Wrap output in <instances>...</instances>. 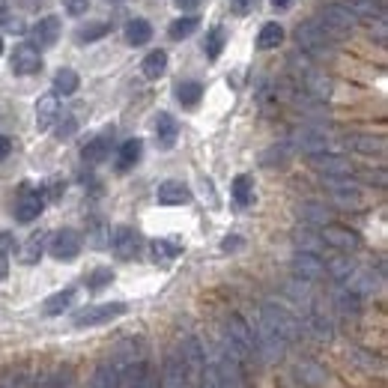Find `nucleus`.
<instances>
[{
	"label": "nucleus",
	"mask_w": 388,
	"mask_h": 388,
	"mask_svg": "<svg viewBox=\"0 0 388 388\" xmlns=\"http://www.w3.org/2000/svg\"><path fill=\"white\" fill-rule=\"evenodd\" d=\"M224 343L236 352L242 364H254V359L260 356V352H257V338H254L251 326L239 314H230V319H227V340Z\"/></svg>",
	"instance_id": "nucleus-1"
},
{
	"label": "nucleus",
	"mask_w": 388,
	"mask_h": 388,
	"mask_svg": "<svg viewBox=\"0 0 388 388\" xmlns=\"http://www.w3.org/2000/svg\"><path fill=\"white\" fill-rule=\"evenodd\" d=\"M260 323L269 326L275 335H281L287 343H293V340L302 338V323L296 319V314H290V310H287L284 305H278V302H263Z\"/></svg>",
	"instance_id": "nucleus-2"
},
{
	"label": "nucleus",
	"mask_w": 388,
	"mask_h": 388,
	"mask_svg": "<svg viewBox=\"0 0 388 388\" xmlns=\"http://www.w3.org/2000/svg\"><path fill=\"white\" fill-rule=\"evenodd\" d=\"M296 42H299V48H302L308 57H317V60L335 54V39L329 36L326 27L319 24V21H305V24H299Z\"/></svg>",
	"instance_id": "nucleus-3"
},
{
	"label": "nucleus",
	"mask_w": 388,
	"mask_h": 388,
	"mask_svg": "<svg viewBox=\"0 0 388 388\" xmlns=\"http://www.w3.org/2000/svg\"><path fill=\"white\" fill-rule=\"evenodd\" d=\"M129 310L126 302H102V305H87L81 308L78 314L72 317V323L78 329H90V326H102V323H110V319L123 317Z\"/></svg>",
	"instance_id": "nucleus-4"
},
{
	"label": "nucleus",
	"mask_w": 388,
	"mask_h": 388,
	"mask_svg": "<svg viewBox=\"0 0 388 388\" xmlns=\"http://www.w3.org/2000/svg\"><path fill=\"white\" fill-rule=\"evenodd\" d=\"M329 192L331 201H335L340 209H361L364 206V188L350 180V176H329Z\"/></svg>",
	"instance_id": "nucleus-5"
},
{
	"label": "nucleus",
	"mask_w": 388,
	"mask_h": 388,
	"mask_svg": "<svg viewBox=\"0 0 388 388\" xmlns=\"http://www.w3.org/2000/svg\"><path fill=\"white\" fill-rule=\"evenodd\" d=\"M319 24L326 27V33H329L331 39H343V36H350V33L356 30V15H352L347 6L331 3V6L323 9V15H319Z\"/></svg>",
	"instance_id": "nucleus-6"
},
{
	"label": "nucleus",
	"mask_w": 388,
	"mask_h": 388,
	"mask_svg": "<svg viewBox=\"0 0 388 388\" xmlns=\"http://www.w3.org/2000/svg\"><path fill=\"white\" fill-rule=\"evenodd\" d=\"M117 371H120V388H159L155 371L150 368L147 359H135Z\"/></svg>",
	"instance_id": "nucleus-7"
},
{
	"label": "nucleus",
	"mask_w": 388,
	"mask_h": 388,
	"mask_svg": "<svg viewBox=\"0 0 388 388\" xmlns=\"http://www.w3.org/2000/svg\"><path fill=\"white\" fill-rule=\"evenodd\" d=\"M180 350H182V359H185V368H188V382H192V388H201L203 368H206L203 343L197 340L194 335H188V338L180 340Z\"/></svg>",
	"instance_id": "nucleus-8"
},
{
	"label": "nucleus",
	"mask_w": 388,
	"mask_h": 388,
	"mask_svg": "<svg viewBox=\"0 0 388 388\" xmlns=\"http://www.w3.org/2000/svg\"><path fill=\"white\" fill-rule=\"evenodd\" d=\"M319 236H323L326 248H335L340 254H352L361 248V236L356 230L343 227V224H335V221H329V224H323V230H319Z\"/></svg>",
	"instance_id": "nucleus-9"
},
{
	"label": "nucleus",
	"mask_w": 388,
	"mask_h": 388,
	"mask_svg": "<svg viewBox=\"0 0 388 388\" xmlns=\"http://www.w3.org/2000/svg\"><path fill=\"white\" fill-rule=\"evenodd\" d=\"M161 388H192V382H188V368H185V359H182L180 343H176V347L168 352V359H164Z\"/></svg>",
	"instance_id": "nucleus-10"
},
{
	"label": "nucleus",
	"mask_w": 388,
	"mask_h": 388,
	"mask_svg": "<svg viewBox=\"0 0 388 388\" xmlns=\"http://www.w3.org/2000/svg\"><path fill=\"white\" fill-rule=\"evenodd\" d=\"M310 168H314L317 173H323L326 180L329 176H352L356 173V168H352V161L347 159V155H338V152H317L310 155Z\"/></svg>",
	"instance_id": "nucleus-11"
},
{
	"label": "nucleus",
	"mask_w": 388,
	"mask_h": 388,
	"mask_svg": "<svg viewBox=\"0 0 388 388\" xmlns=\"http://www.w3.org/2000/svg\"><path fill=\"white\" fill-rule=\"evenodd\" d=\"M293 269V278L299 281H319L326 275V260L319 257V254H308V251H296V257L290 263Z\"/></svg>",
	"instance_id": "nucleus-12"
},
{
	"label": "nucleus",
	"mask_w": 388,
	"mask_h": 388,
	"mask_svg": "<svg viewBox=\"0 0 388 388\" xmlns=\"http://www.w3.org/2000/svg\"><path fill=\"white\" fill-rule=\"evenodd\" d=\"M48 254L54 260H60V263L75 260L78 254H81V236H78L75 230H57L51 236V242H48Z\"/></svg>",
	"instance_id": "nucleus-13"
},
{
	"label": "nucleus",
	"mask_w": 388,
	"mask_h": 388,
	"mask_svg": "<svg viewBox=\"0 0 388 388\" xmlns=\"http://www.w3.org/2000/svg\"><path fill=\"white\" fill-rule=\"evenodd\" d=\"M290 147L299 150V152H305V155H317V152H326V150H329V138H326L323 129H317V126H302L299 131H293Z\"/></svg>",
	"instance_id": "nucleus-14"
},
{
	"label": "nucleus",
	"mask_w": 388,
	"mask_h": 388,
	"mask_svg": "<svg viewBox=\"0 0 388 388\" xmlns=\"http://www.w3.org/2000/svg\"><path fill=\"white\" fill-rule=\"evenodd\" d=\"M141 248V236L135 227L129 224H117L114 230H110V251L117 254L120 260H131Z\"/></svg>",
	"instance_id": "nucleus-15"
},
{
	"label": "nucleus",
	"mask_w": 388,
	"mask_h": 388,
	"mask_svg": "<svg viewBox=\"0 0 388 388\" xmlns=\"http://www.w3.org/2000/svg\"><path fill=\"white\" fill-rule=\"evenodd\" d=\"M57 39H60V18H39L36 24H33L30 30V45L33 48H51V45H57Z\"/></svg>",
	"instance_id": "nucleus-16"
},
{
	"label": "nucleus",
	"mask_w": 388,
	"mask_h": 388,
	"mask_svg": "<svg viewBox=\"0 0 388 388\" xmlns=\"http://www.w3.org/2000/svg\"><path fill=\"white\" fill-rule=\"evenodd\" d=\"M110 147H114V129H105L102 135H96L93 141L84 143V150H81L84 164H102L110 155Z\"/></svg>",
	"instance_id": "nucleus-17"
},
{
	"label": "nucleus",
	"mask_w": 388,
	"mask_h": 388,
	"mask_svg": "<svg viewBox=\"0 0 388 388\" xmlns=\"http://www.w3.org/2000/svg\"><path fill=\"white\" fill-rule=\"evenodd\" d=\"M293 373H296L299 385H305V388H319V385H326V380H329V371H326L319 361H314V359L296 361Z\"/></svg>",
	"instance_id": "nucleus-18"
},
{
	"label": "nucleus",
	"mask_w": 388,
	"mask_h": 388,
	"mask_svg": "<svg viewBox=\"0 0 388 388\" xmlns=\"http://www.w3.org/2000/svg\"><path fill=\"white\" fill-rule=\"evenodd\" d=\"M39 69H42L39 48H33L30 42H24V45H15V51H13V72L15 75H36Z\"/></svg>",
	"instance_id": "nucleus-19"
},
{
	"label": "nucleus",
	"mask_w": 388,
	"mask_h": 388,
	"mask_svg": "<svg viewBox=\"0 0 388 388\" xmlns=\"http://www.w3.org/2000/svg\"><path fill=\"white\" fill-rule=\"evenodd\" d=\"M42 209H45V194L42 192H24L15 203V221L30 224V221H36L42 215Z\"/></svg>",
	"instance_id": "nucleus-20"
},
{
	"label": "nucleus",
	"mask_w": 388,
	"mask_h": 388,
	"mask_svg": "<svg viewBox=\"0 0 388 388\" xmlns=\"http://www.w3.org/2000/svg\"><path fill=\"white\" fill-rule=\"evenodd\" d=\"M155 197H159L161 206H185V203H192V188L180 180H168L159 185Z\"/></svg>",
	"instance_id": "nucleus-21"
},
{
	"label": "nucleus",
	"mask_w": 388,
	"mask_h": 388,
	"mask_svg": "<svg viewBox=\"0 0 388 388\" xmlns=\"http://www.w3.org/2000/svg\"><path fill=\"white\" fill-rule=\"evenodd\" d=\"M380 281H382L380 275H373L371 269H359V266H356V269L350 272V278L343 281V287L352 290L356 296H371V293L380 290Z\"/></svg>",
	"instance_id": "nucleus-22"
},
{
	"label": "nucleus",
	"mask_w": 388,
	"mask_h": 388,
	"mask_svg": "<svg viewBox=\"0 0 388 388\" xmlns=\"http://www.w3.org/2000/svg\"><path fill=\"white\" fill-rule=\"evenodd\" d=\"M347 150H352L356 155H385V138L382 135H350L347 138Z\"/></svg>",
	"instance_id": "nucleus-23"
},
{
	"label": "nucleus",
	"mask_w": 388,
	"mask_h": 388,
	"mask_svg": "<svg viewBox=\"0 0 388 388\" xmlns=\"http://www.w3.org/2000/svg\"><path fill=\"white\" fill-rule=\"evenodd\" d=\"M176 138H180V123L171 117V114H161L155 117V147L159 150H171L173 143H176Z\"/></svg>",
	"instance_id": "nucleus-24"
},
{
	"label": "nucleus",
	"mask_w": 388,
	"mask_h": 388,
	"mask_svg": "<svg viewBox=\"0 0 388 388\" xmlns=\"http://www.w3.org/2000/svg\"><path fill=\"white\" fill-rule=\"evenodd\" d=\"M299 218H302L308 227H323L331 221V209L323 201H305L299 206Z\"/></svg>",
	"instance_id": "nucleus-25"
},
{
	"label": "nucleus",
	"mask_w": 388,
	"mask_h": 388,
	"mask_svg": "<svg viewBox=\"0 0 388 388\" xmlns=\"http://www.w3.org/2000/svg\"><path fill=\"white\" fill-rule=\"evenodd\" d=\"M57 117H60V102H57V96H54V93L42 96L39 102H36V126H39V131H48Z\"/></svg>",
	"instance_id": "nucleus-26"
},
{
	"label": "nucleus",
	"mask_w": 388,
	"mask_h": 388,
	"mask_svg": "<svg viewBox=\"0 0 388 388\" xmlns=\"http://www.w3.org/2000/svg\"><path fill=\"white\" fill-rule=\"evenodd\" d=\"M308 331L317 340H331V338H335V323H331V317H326V310L310 308V314H308Z\"/></svg>",
	"instance_id": "nucleus-27"
},
{
	"label": "nucleus",
	"mask_w": 388,
	"mask_h": 388,
	"mask_svg": "<svg viewBox=\"0 0 388 388\" xmlns=\"http://www.w3.org/2000/svg\"><path fill=\"white\" fill-rule=\"evenodd\" d=\"M293 242H296V251H308V254H319L323 257V251H326V242L319 233H314L310 227H299L293 233Z\"/></svg>",
	"instance_id": "nucleus-28"
},
{
	"label": "nucleus",
	"mask_w": 388,
	"mask_h": 388,
	"mask_svg": "<svg viewBox=\"0 0 388 388\" xmlns=\"http://www.w3.org/2000/svg\"><path fill=\"white\" fill-rule=\"evenodd\" d=\"M343 6H347L356 18H368V21H380V18H385V6H382V0H347Z\"/></svg>",
	"instance_id": "nucleus-29"
},
{
	"label": "nucleus",
	"mask_w": 388,
	"mask_h": 388,
	"mask_svg": "<svg viewBox=\"0 0 388 388\" xmlns=\"http://www.w3.org/2000/svg\"><path fill=\"white\" fill-rule=\"evenodd\" d=\"M75 296H78L75 287H66V290L48 296V299H45V305H42V310H45V317H60V314H66V310L72 308Z\"/></svg>",
	"instance_id": "nucleus-30"
},
{
	"label": "nucleus",
	"mask_w": 388,
	"mask_h": 388,
	"mask_svg": "<svg viewBox=\"0 0 388 388\" xmlns=\"http://www.w3.org/2000/svg\"><path fill=\"white\" fill-rule=\"evenodd\" d=\"M90 388H120V371L114 361H102L90 376Z\"/></svg>",
	"instance_id": "nucleus-31"
},
{
	"label": "nucleus",
	"mask_w": 388,
	"mask_h": 388,
	"mask_svg": "<svg viewBox=\"0 0 388 388\" xmlns=\"http://www.w3.org/2000/svg\"><path fill=\"white\" fill-rule=\"evenodd\" d=\"M141 155H143V141L141 138H129L123 147H120V155H117V168L120 171H129V168H135V164L141 161Z\"/></svg>",
	"instance_id": "nucleus-32"
},
{
	"label": "nucleus",
	"mask_w": 388,
	"mask_h": 388,
	"mask_svg": "<svg viewBox=\"0 0 388 388\" xmlns=\"http://www.w3.org/2000/svg\"><path fill=\"white\" fill-rule=\"evenodd\" d=\"M42 251H45V233H33L24 245H21L18 260L24 263V266H36L42 260Z\"/></svg>",
	"instance_id": "nucleus-33"
},
{
	"label": "nucleus",
	"mask_w": 388,
	"mask_h": 388,
	"mask_svg": "<svg viewBox=\"0 0 388 388\" xmlns=\"http://www.w3.org/2000/svg\"><path fill=\"white\" fill-rule=\"evenodd\" d=\"M335 308L343 317H359L361 314V296L347 290V287H338L335 290Z\"/></svg>",
	"instance_id": "nucleus-34"
},
{
	"label": "nucleus",
	"mask_w": 388,
	"mask_h": 388,
	"mask_svg": "<svg viewBox=\"0 0 388 388\" xmlns=\"http://www.w3.org/2000/svg\"><path fill=\"white\" fill-rule=\"evenodd\" d=\"M230 192H233V201H236V206L245 209V206L254 203V180H251L248 173H239L236 180H233V188H230Z\"/></svg>",
	"instance_id": "nucleus-35"
},
{
	"label": "nucleus",
	"mask_w": 388,
	"mask_h": 388,
	"mask_svg": "<svg viewBox=\"0 0 388 388\" xmlns=\"http://www.w3.org/2000/svg\"><path fill=\"white\" fill-rule=\"evenodd\" d=\"M281 42H284V27L278 24V21H269V24L260 27V36H257L260 51H272V48H278Z\"/></svg>",
	"instance_id": "nucleus-36"
},
{
	"label": "nucleus",
	"mask_w": 388,
	"mask_h": 388,
	"mask_svg": "<svg viewBox=\"0 0 388 388\" xmlns=\"http://www.w3.org/2000/svg\"><path fill=\"white\" fill-rule=\"evenodd\" d=\"M150 39H152V27H150V21H143V18H131L129 24H126V42H129V45H147Z\"/></svg>",
	"instance_id": "nucleus-37"
},
{
	"label": "nucleus",
	"mask_w": 388,
	"mask_h": 388,
	"mask_svg": "<svg viewBox=\"0 0 388 388\" xmlns=\"http://www.w3.org/2000/svg\"><path fill=\"white\" fill-rule=\"evenodd\" d=\"M78 84H81V78H78L75 69H57V75H54V96H72L78 93Z\"/></svg>",
	"instance_id": "nucleus-38"
},
{
	"label": "nucleus",
	"mask_w": 388,
	"mask_h": 388,
	"mask_svg": "<svg viewBox=\"0 0 388 388\" xmlns=\"http://www.w3.org/2000/svg\"><path fill=\"white\" fill-rule=\"evenodd\" d=\"M176 99H180V105L194 108L203 99V84L201 81H180L176 84Z\"/></svg>",
	"instance_id": "nucleus-39"
},
{
	"label": "nucleus",
	"mask_w": 388,
	"mask_h": 388,
	"mask_svg": "<svg viewBox=\"0 0 388 388\" xmlns=\"http://www.w3.org/2000/svg\"><path fill=\"white\" fill-rule=\"evenodd\" d=\"M180 254H182V245L173 239H155L152 242V260L155 263H171V260L180 257Z\"/></svg>",
	"instance_id": "nucleus-40"
},
{
	"label": "nucleus",
	"mask_w": 388,
	"mask_h": 388,
	"mask_svg": "<svg viewBox=\"0 0 388 388\" xmlns=\"http://www.w3.org/2000/svg\"><path fill=\"white\" fill-rule=\"evenodd\" d=\"M141 69H143V75L147 78H161L164 72H168V54L164 51H150L147 57H143V63H141Z\"/></svg>",
	"instance_id": "nucleus-41"
},
{
	"label": "nucleus",
	"mask_w": 388,
	"mask_h": 388,
	"mask_svg": "<svg viewBox=\"0 0 388 388\" xmlns=\"http://www.w3.org/2000/svg\"><path fill=\"white\" fill-rule=\"evenodd\" d=\"M356 269V263L350 260V254H340V257H331L329 263H326V275H331L338 284H343L350 278V272Z\"/></svg>",
	"instance_id": "nucleus-42"
},
{
	"label": "nucleus",
	"mask_w": 388,
	"mask_h": 388,
	"mask_svg": "<svg viewBox=\"0 0 388 388\" xmlns=\"http://www.w3.org/2000/svg\"><path fill=\"white\" fill-rule=\"evenodd\" d=\"M108 33H110L108 21H90V24L78 27V42H81V45H87V42H99L102 36H108Z\"/></svg>",
	"instance_id": "nucleus-43"
},
{
	"label": "nucleus",
	"mask_w": 388,
	"mask_h": 388,
	"mask_svg": "<svg viewBox=\"0 0 388 388\" xmlns=\"http://www.w3.org/2000/svg\"><path fill=\"white\" fill-rule=\"evenodd\" d=\"M290 152H293L290 143H275V147H269V150L263 152V159H260V161L266 164V168H275V164L281 168V164L290 161Z\"/></svg>",
	"instance_id": "nucleus-44"
},
{
	"label": "nucleus",
	"mask_w": 388,
	"mask_h": 388,
	"mask_svg": "<svg viewBox=\"0 0 388 388\" xmlns=\"http://www.w3.org/2000/svg\"><path fill=\"white\" fill-rule=\"evenodd\" d=\"M224 42H227V36H224V27H213L206 33V57L209 60H218L221 57V48H224Z\"/></svg>",
	"instance_id": "nucleus-45"
},
{
	"label": "nucleus",
	"mask_w": 388,
	"mask_h": 388,
	"mask_svg": "<svg viewBox=\"0 0 388 388\" xmlns=\"http://www.w3.org/2000/svg\"><path fill=\"white\" fill-rule=\"evenodd\" d=\"M197 27H201V21H197L194 15H188V18H176L173 24L168 27V33H171V39L180 42V39H185V36H192Z\"/></svg>",
	"instance_id": "nucleus-46"
},
{
	"label": "nucleus",
	"mask_w": 388,
	"mask_h": 388,
	"mask_svg": "<svg viewBox=\"0 0 388 388\" xmlns=\"http://www.w3.org/2000/svg\"><path fill=\"white\" fill-rule=\"evenodd\" d=\"M0 388H30L27 382V373L15 368V371H3L0 373Z\"/></svg>",
	"instance_id": "nucleus-47"
},
{
	"label": "nucleus",
	"mask_w": 388,
	"mask_h": 388,
	"mask_svg": "<svg viewBox=\"0 0 388 388\" xmlns=\"http://www.w3.org/2000/svg\"><path fill=\"white\" fill-rule=\"evenodd\" d=\"M110 281H114V272H110L108 266H99V269H93L87 275V287H90V290H102V287H108Z\"/></svg>",
	"instance_id": "nucleus-48"
},
{
	"label": "nucleus",
	"mask_w": 388,
	"mask_h": 388,
	"mask_svg": "<svg viewBox=\"0 0 388 388\" xmlns=\"http://www.w3.org/2000/svg\"><path fill=\"white\" fill-rule=\"evenodd\" d=\"M54 123H57V138H60V141L72 138V135H75V129H78V120H75L72 114H60L57 120H54Z\"/></svg>",
	"instance_id": "nucleus-49"
},
{
	"label": "nucleus",
	"mask_w": 388,
	"mask_h": 388,
	"mask_svg": "<svg viewBox=\"0 0 388 388\" xmlns=\"http://www.w3.org/2000/svg\"><path fill=\"white\" fill-rule=\"evenodd\" d=\"M352 361H356V364H361V368L368 371V373H373V371H382V361H380V359H371V352H356V356H352Z\"/></svg>",
	"instance_id": "nucleus-50"
},
{
	"label": "nucleus",
	"mask_w": 388,
	"mask_h": 388,
	"mask_svg": "<svg viewBox=\"0 0 388 388\" xmlns=\"http://www.w3.org/2000/svg\"><path fill=\"white\" fill-rule=\"evenodd\" d=\"M54 388H78L75 371H72V368H63L57 376H54Z\"/></svg>",
	"instance_id": "nucleus-51"
},
{
	"label": "nucleus",
	"mask_w": 388,
	"mask_h": 388,
	"mask_svg": "<svg viewBox=\"0 0 388 388\" xmlns=\"http://www.w3.org/2000/svg\"><path fill=\"white\" fill-rule=\"evenodd\" d=\"M60 3L66 6L69 15H84L87 9H90V0H60Z\"/></svg>",
	"instance_id": "nucleus-52"
},
{
	"label": "nucleus",
	"mask_w": 388,
	"mask_h": 388,
	"mask_svg": "<svg viewBox=\"0 0 388 388\" xmlns=\"http://www.w3.org/2000/svg\"><path fill=\"white\" fill-rule=\"evenodd\" d=\"M257 3H260V0H230V6H233V13H236V15L254 13V9H257Z\"/></svg>",
	"instance_id": "nucleus-53"
},
{
	"label": "nucleus",
	"mask_w": 388,
	"mask_h": 388,
	"mask_svg": "<svg viewBox=\"0 0 388 388\" xmlns=\"http://www.w3.org/2000/svg\"><path fill=\"white\" fill-rule=\"evenodd\" d=\"M0 21H3V27H6L9 33H24V24H21V18H15V15L0 13Z\"/></svg>",
	"instance_id": "nucleus-54"
},
{
	"label": "nucleus",
	"mask_w": 388,
	"mask_h": 388,
	"mask_svg": "<svg viewBox=\"0 0 388 388\" xmlns=\"http://www.w3.org/2000/svg\"><path fill=\"white\" fill-rule=\"evenodd\" d=\"M9 251H15V236L13 233H0V254L9 257Z\"/></svg>",
	"instance_id": "nucleus-55"
},
{
	"label": "nucleus",
	"mask_w": 388,
	"mask_h": 388,
	"mask_svg": "<svg viewBox=\"0 0 388 388\" xmlns=\"http://www.w3.org/2000/svg\"><path fill=\"white\" fill-rule=\"evenodd\" d=\"M30 388H54V376L51 373H39L36 380L30 382Z\"/></svg>",
	"instance_id": "nucleus-56"
},
{
	"label": "nucleus",
	"mask_w": 388,
	"mask_h": 388,
	"mask_svg": "<svg viewBox=\"0 0 388 388\" xmlns=\"http://www.w3.org/2000/svg\"><path fill=\"white\" fill-rule=\"evenodd\" d=\"M15 3H18L21 9H24V13H36V9H39L42 3H45V0H15Z\"/></svg>",
	"instance_id": "nucleus-57"
},
{
	"label": "nucleus",
	"mask_w": 388,
	"mask_h": 388,
	"mask_svg": "<svg viewBox=\"0 0 388 388\" xmlns=\"http://www.w3.org/2000/svg\"><path fill=\"white\" fill-rule=\"evenodd\" d=\"M9 152H13V141H9L6 135H0V161H3Z\"/></svg>",
	"instance_id": "nucleus-58"
},
{
	"label": "nucleus",
	"mask_w": 388,
	"mask_h": 388,
	"mask_svg": "<svg viewBox=\"0 0 388 388\" xmlns=\"http://www.w3.org/2000/svg\"><path fill=\"white\" fill-rule=\"evenodd\" d=\"M239 245H242L239 236H227L224 242H221V251H233V248H239Z\"/></svg>",
	"instance_id": "nucleus-59"
},
{
	"label": "nucleus",
	"mask_w": 388,
	"mask_h": 388,
	"mask_svg": "<svg viewBox=\"0 0 388 388\" xmlns=\"http://www.w3.org/2000/svg\"><path fill=\"white\" fill-rule=\"evenodd\" d=\"M6 275H9V260L6 254H0V281H6Z\"/></svg>",
	"instance_id": "nucleus-60"
},
{
	"label": "nucleus",
	"mask_w": 388,
	"mask_h": 388,
	"mask_svg": "<svg viewBox=\"0 0 388 388\" xmlns=\"http://www.w3.org/2000/svg\"><path fill=\"white\" fill-rule=\"evenodd\" d=\"M197 3H201V0H176V6H180V9H194Z\"/></svg>",
	"instance_id": "nucleus-61"
},
{
	"label": "nucleus",
	"mask_w": 388,
	"mask_h": 388,
	"mask_svg": "<svg viewBox=\"0 0 388 388\" xmlns=\"http://www.w3.org/2000/svg\"><path fill=\"white\" fill-rule=\"evenodd\" d=\"M272 6L275 9H284V6H290V0H272Z\"/></svg>",
	"instance_id": "nucleus-62"
},
{
	"label": "nucleus",
	"mask_w": 388,
	"mask_h": 388,
	"mask_svg": "<svg viewBox=\"0 0 388 388\" xmlns=\"http://www.w3.org/2000/svg\"><path fill=\"white\" fill-rule=\"evenodd\" d=\"M0 51H3V39H0Z\"/></svg>",
	"instance_id": "nucleus-63"
}]
</instances>
